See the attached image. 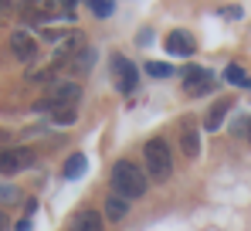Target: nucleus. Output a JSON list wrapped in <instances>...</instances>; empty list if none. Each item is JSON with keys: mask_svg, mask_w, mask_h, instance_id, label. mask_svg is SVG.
Segmentation results:
<instances>
[{"mask_svg": "<svg viewBox=\"0 0 251 231\" xmlns=\"http://www.w3.org/2000/svg\"><path fill=\"white\" fill-rule=\"evenodd\" d=\"M183 88H187V95H207L210 88H214V75H210L207 68H187V75H183Z\"/></svg>", "mask_w": 251, "mask_h": 231, "instance_id": "obj_7", "label": "nucleus"}, {"mask_svg": "<svg viewBox=\"0 0 251 231\" xmlns=\"http://www.w3.org/2000/svg\"><path fill=\"white\" fill-rule=\"evenodd\" d=\"M112 10H116L112 0H92V14H95V17H109Z\"/></svg>", "mask_w": 251, "mask_h": 231, "instance_id": "obj_19", "label": "nucleus"}, {"mask_svg": "<svg viewBox=\"0 0 251 231\" xmlns=\"http://www.w3.org/2000/svg\"><path fill=\"white\" fill-rule=\"evenodd\" d=\"M126 214H129V201L109 194V201H105V218H109V221H123Z\"/></svg>", "mask_w": 251, "mask_h": 231, "instance_id": "obj_12", "label": "nucleus"}, {"mask_svg": "<svg viewBox=\"0 0 251 231\" xmlns=\"http://www.w3.org/2000/svg\"><path fill=\"white\" fill-rule=\"evenodd\" d=\"M10 228V221H7V214H3V207H0V231H7Z\"/></svg>", "mask_w": 251, "mask_h": 231, "instance_id": "obj_21", "label": "nucleus"}, {"mask_svg": "<svg viewBox=\"0 0 251 231\" xmlns=\"http://www.w3.org/2000/svg\"><path fill=\"white\" fill-rule=\"evenodd\" d=\"M85 170H88V156L85 153H72L68 160H65V170H61V173H65V180H78Z\"/></svg>", "mask_w": 251, "mask_h": 231, "instance_id": "obj_11", "label": "nucleus"}, {"mask_svg": "<svg viewBox=\"0 0 251 231\" xmlns=\"http://www.w3.org/2000/svg\"><path fill=\"white\" fill-rule=\"evenodd\" d=\"M112 82H116V88L129 95V92H136V85H139V68L123 58V55H112Z\"/></svg>", "mask_w": 251, "mask_h": 231, "instance_id": "obj_5", "label": "nucleus"}, {"mask_svg": "<svg viewBox=\"0 0 251 231\" xmlns=\"http://www.w3.org/2000/svg\"><path fill=\"white\" fill-rule=\"evenodd\" d=\"M227 109H231V99H221V102L210 109V116H207V122H204V126H207V129H221V122L227 119Z\"/></svg>", "mask_w": 251, "mask_h": 231, "instance_id": "obj_13", "label": "nucleus"}, {"mask_svg": "<svg viewBox=\"0 0 251 231\" xmlns=\"http://www.w3.org/2000/svg\"><path fill=\"white\" fill-rule=\"evenodd\" d=\"M17 231H31V214H27V218H24V221L17 225Z\"/></svg>", "mask_w": 251, "mask_h": 231, "instance_id": "obj_22", "label": "nucleus"}, {"mask_svg": "<svg viewBox=\"0 0 251 231\" xmlns=\"http://www.w3.org/2000/svg\"><path fill=\"white\" fill-rule=\"evenodd\" d=\"M10 51H14L17 61L31 65V61L38 58V41L31 38V31H14V34H10Z\"/></svg>", "mask_w": 251, "mask_h": 231, "instance_id": "obj_6", "label": "nucleus"}, {"mask_svg": "<svg viewBox=\"0 0 251 231\" xmlns=\"http://www.w3.org/2000/svg\"><path fill=\"white\" fill-rule=\"evenodd\" d=\"M245 133H248V140H251V119H248V129H245Z\"/></svg>", "mask_w": 251, "mask_h": 231, "instance_id": "obj_23", "label": "nucleus"}, {"mask_svg": "<svg viewBox=\"0 0 251 231\" xmlns=\"http://www.w3.org/2000/svg\"><path fill=\"white\" fill-rule=\"evenodd\" d=\"M75 119H78L75 106H58V109H51V122H54V126H72Z\"/></svg>", "mask_w": 251, "mask_h": 231, "instance_id": "obj_14", "label": "nucleus"}, {"mask_svg": "<svg viewBox=\"0 0 251 231\" xmlns=\"http://www.w3.org/2000/svg\"><path fill=\"white\" fill-rule=\"evenodd\" d=\"M105 228V221H102V214H95V211H82V214H75V221H72V231H102Z\"/></svg>", "mask_w": 251, "mask_h": 231, "instance_id": "obj_10", "label": "nucleus"}, {"mask_svg": "<svg viewBox=\"0 0 251 231\" xmlns=\"http://www.w3.org/2000/svg\"><path fill=\"white\" fill-rule=\"evenodd\" d=\"M146 72H150L153 78H170V75H173V65H163V61H150V65H146Z\"/></svg>", "mask_w": 251, "mask_h": 231, "instance_id": "obj_18", "label": "nucleus"}, {"mask_svg": "<svg viewBox=\"0 0 251 231\" xmlns=\"http://www.w3.org/2000/svg\"><path fill=\"white\" fill-rule=\"evenodd\" d=\"M21 201V191L14 187V184H3L0 180V207H10V204H17Z\"/></svg>", "mask_w": 251, "mask_h": 231, "instance_id": "obj_17", "label": "nucleus"}, {"mask_svg": "<svg viewBox=\"0 0 251 231\" xmlns=\"http://www.w3.org/2000/svg\"><path fill=\"white\" fill-rule=\"evenodd\" d=\"M92 61H95V51H92V48H82V51H75V61H72L68 68H75V72H88Z\"/></svg>", "mask_w": 251, "mask_h": 231, "instance_id": "obj_15", "label": "nucleus"}, {"mask_svg": "<svg viewBox=\"0 0 251 231\" xmlns=\"http://www.w3.org/2000/svg\"><path fill=\"white\" fill-rule=\"evenodd\" d=\"M146 184H150L146 170H143V167H136L132 160H119V163L112 167V191H116V197L136 201V197H143V194H146Z\"/></svg>", "mask_w": 251, "mask_h": 231, "instance_id": "obj_1", "label": "nucleus"}, {"mask_svg": "<svg viewBox=\"0 0 251 231\" xmlns=\"http://www.w3.org/2000/svg\"><path fill=\"white\" fill-rule=\"evenodd\" d=\"M143 163H146V177H153V180H167L170 170H173L167 140H150V143L143 146Z\"/></svg>", "mask_w": 251, "mask_h": 231, "instance_id": "obj_2", "label": "nucleus"}, {"mask_svg": "<svg viewBox=\"0 0 251 231\" xmlns=\"http://www.w3.org/2000/svg\"><path fill=\"white\" fill-rule=\"evenodd\" d=\"M78 99H82V85L78 82H51L44 99L34 106V113H51L58 106H75Z\"/></svg>", "mask_w": 251, "mask_h": 231, "instance_id": "obj_3", "label": "nucleus"}, {"mask_svg": "<svg viewBox=\"0 0 251 231\" xmlns=\"http://www.w3.org/2000/svg\"><path fill=\"white\" fill-rule=\"evenodd\" d=\"M14 14H21V10H17V3H14V0H0V24H7Z\"/></svg>", "mask_w": 251, "mask_h": 231, "instance_id": "obj_20", "label": "nucleus"}, {"mask_svg": "<svg viewBox=\"0 0 251 231\" xmlns=\"http://www.w3.org/2000/svg\"><path fill=\"white\" fill-rule=\"evenodd\" d=\"M180 146H183V153L190 156V160L201 153V136H197V129H194L190 122H183V126H180Z\"/></svg>", "mask_w": 251, "mask_h": 231, "instance_id": "obj_9", "label": "nucleus"}, {"mask_svg": "<svg viewBox=\"0 0 251 231\" xmlns=\"http://www.w3.org/2000/svg\"><path fill=\"white\" fill-rule=\"evenodd\" d=\"M224 78H227L231 85H241V88H251V78L245 75V72H241L238 65H227V68H224Z\"/></svg>", "mask_w": 251, "mask_h": 231, "instance_id": "obj_16", "label": "nucleus"}, {"mask_svg": "<svg viewBox=\"0 0 251 231\" xmlns=\"http://www.w3.org/2000/svg\"><path fill=\"white\" fill-rule=\"evenodd\" d=\"M34 160H38V156H34V150H27V146H7V150H0V173L10 177V173L31 170Z\"/></svg>", "mask_w": 251, "mask_h": 231, "instance_id": "obj_4", "label": "nucleus"}, {"mask_svg": "<svg viewBox=\"0 0 251 231\" xmlns=\"http://www.w3.org/2000/svg\"><path fill=\"white\" fill-rule=\"evenodd\" d=\"M167 51H170V55H176V58L194 55V38H190L187 31H170V34H167Z\"/></svg>", "mask_w": 251, "mask_h": 231, "instance_id": "obj_8", "label": "nucleus"}]
</instances>
